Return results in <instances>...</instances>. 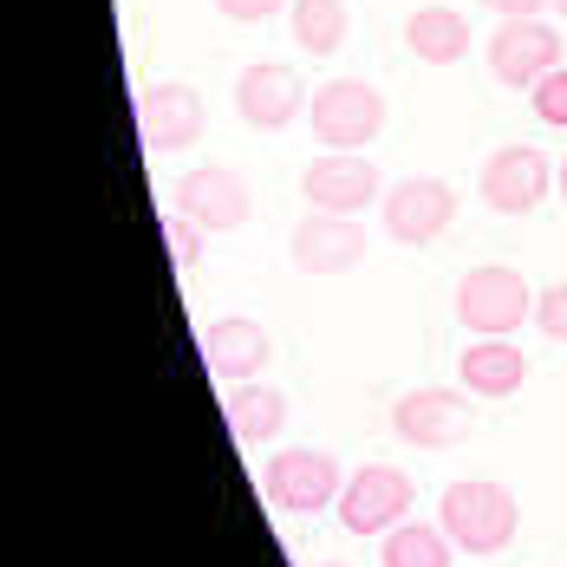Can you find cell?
Segmentation results:
<instances>
[{
	"instance_id": "obj_1",
	"label": "cell",
	"mask_w": 567,
	"mask_h": 567,
	"mask_svg": "<svg viewBox=\"0 0 567 567\" xmlns=\"http://www.w3.org/2000/svg\"><path fill=\"white\" fill-rule=\"evenodd\" d=\"M437 522L456 542V555H503L522 528V503L496 476H456L437 503Z\"/></svg>"
},
{
	"instance_id": "obj_2",
	"label": "cell",
	"mask_w": 567,
	"mask_h": 567,
	"mask_svg": "<svg viewBox=\"0 0 567 567\" xmlns=\"http://www.w3.org/2000/svg\"><path fill=\"white\" fill-rule=\"evenodd\" d=\"M456 320L476 340H509L522 333V320H535V287L509 261H483L456 281Z\"/></svg>"
},
{
	"instance_id": "obj_3",
	"label": "cell",
	"mask_w": 567,
	"mask_h": 567,
	"mask_svg": "<svg viewBox=\"0 0 567 567\" xmlns=\"http://www.w3.org/2000/svg\"><path fill=\"white\" fill-rule=\"evenodd\" d=\"M307 124L320 151H372L385 131V92L365 79H327L307 99Z\"/></svg>"
},
{
	"instance_id": "obj_4",
	"label": "cell",
	"mask_w": 567,
	"mask_h": 567,
	"mask_svg": "<svg viewBox=\"0 0 567 567\" xmlns=\"http://www.w3.org/2000/svg\"><path fill=\"white\" fill-rule=\"evenodd\" d=\"M261 489L281 515H320V509H340V489H346V470L333 451H307V444H287L261 463Z\"/></svg>"
},
{
	"instance_id": "obj_5",
	"label": "cell",
	"mask_w": 567,
	"mask_h": 567,
	"mask_svg": "<svg viewBox=\"0 0 567 567\" xmlns=\"http://www.w3.org/2000/svg\"><path fill=\"white\" fill-rule=\"evenodd\" d=\"M392 431L411 451H456L476 431V404H470V392H451V385H417L392 404Z\"/></svg>"
},
{
	"instance_id": "obj_6",
	"label": "cell",
	"mask_w": 567,
	"mask_h": 567,
	"mask_svg": "<svg viewBox=\"0 0 567 567\" xmlns=\"http://www.w3.org/2000/svg\"><path fill=\"white\" fill-rule=\"evenodd\" d=\"M379 223L398 248H431L444 228L456 223V189L444 176H404V183H385L379 196Z\"/></svg>"
},
{
	"instance_id": "obj_7",
	"label": "cell",
	"mask_w": 567,
	"mask_h": 567,
	"mask_svg": "<svg viewBox=\"0 0 567 567\" xmlns=\"http://www.w3.org/2000/svg\"><path fill=\"white\" fill-rule=\"evenodd\" d=\"M555 171L561 164H548L542 144H503V151H489L476 189H483V203L496 216H535L548 203V189H555Z\"/></svg>"
},
{
	"instance_id": "obj_8",
	"label": "cell",
	"mask_w": 567,
	"mask_h": 567,
	"mask_svg": "<svg viewBox=\"0 0 567 567\" xmlns=\"http://www.w3.org/2000/svg\"><path fill=\"white\" fill-rule=\"evenodd\" d=\"M300 189H307V209L365 216V209L385 196V176L372 164V151H320V157L300 171Z\"/></svg>"
},
{
	"instance_id": "obj_9",
	"label": "cell",
	"mask_w": 567,
	"mask_h": 567,
	"mask_svg": "<svg viewBox=\"0 0 567 567\" xmlns=\"http://www.w3.org/2000/svg\"><path fill=\"white\" fill-rule=\"evenodd\" d=\"M483 65H489V79L496 85H542L555 65H561V27H548L542 13H528V20H503L496 33H489V47H483Z\"/></svg>"
},
{
	"instance_id": "obj_10",
	"label": "cell",
	"mask_w": 567,
	"mask_h": 567,
	"mask_svg": "<svg viewBox=\"0 0 567 567\" xmlns=\"http://www.w3.org/2000/svg\"><path fill=\"white\" fill-rule=\"evenodd\" d=\"M411 476L398 463H359L340 489V522L346 535H392L398 522H411Z\"/></svg>"
},
{
	"instance_id": "obj_11",
	"label": "cell",
	"mask_w": 567,
	"mask_h": 567,
	"mask_svg": "<svg viewBox=\"0 0 567 567\" xmlns=\"http://www.w3.org/2000/svg\"><path fill=\"white\" fill-rule=\"evenodd\" d=\"M203 124H209V105H203V92L189 79H157V85L137 92V131H144V151L151 157L189 151L203 137Z\"/></svg>"
},
{
	"instance_id": "obj_12",
	"label": "cell",
	"mask_w": 567,
	"mask_h": 567,
	"mask_svg": "<svg viewBox=\"0 0 567 567\" xmlns=\"http://www.w3.org/2000/svg\"><path fill=\"white\" fill-rule=\"evenodd\" d=\"M235 112H241L248 131H287L293 117L307 112V85L281 59H248L235 72Z\"/></svg>"
},
{
	"instance_id": "obj_13",
	"label": "cell",
	"mask_w": 567,
	"mask_h": 567,
	"mask_svg": "<svg viewBox=\"0 0 567 567\" xmlns=\"http://www.w3.org/2000/svg\"><path fill=\"white\" fill-rule=\"evenodd\" d=\"M171 209L176 216H189L203 235H228V228H241L248 216H255L248 183H241V171H228V164H203V171L176 176Z\"/></svg>"
},
{
	"instance_id": "obj_14",
	"label": "cell",
	"mask_w": 567,
	"mask_h": 567,
	"mask_svg": "<svg viewBox=\"0 0 567 567\" xmlns=\"http://www.w3.org/2000/svg\"><path fill=\"white\" fill-rule=\"evenodd\" d=\"M287 255L300 275H352L365 261V223L359 216H327V209H307L293 235H287Z\"/></svg>"
},
{
	"instance_id": "obj_15",
	"label": "cell",
	"mask_w": 567,
	"mask_h": 567,
	"mask_svg": "<svg viewBox=\"0 0 567 567\" xmlns=\"http://www.w3.org/2000/svg\"><path fill=\"white\" fill-rule=\"evenodd\" d=\"M203 365L223 385H248V379H261L275 365V333L261 320H248V313H223V320L203 327Z\"/></svg>"
},
{
	"instance_id": "obj_16",
	"label": "cell",
	"mask_w": 567,
	"mask_h": 567,
	"mask_svg": "<svg viewBox=\"0 0 567 567\" xmlns=\"http://www.w3.org/2000/svg\"><path fill=\"white\" fill-rule=\"evenodd\" d=\"M456 379L470 398H515L528 385V359L515 340H470L456 359Z\"/></svg>"
},
{
	"instance_id": "obj_17",
	"label": "cell",
	"mask_w": 567,
	"mask_h": 567,
	"mask_svg": "<svg viewBox=\"0 0 567 567\" xmlns=\"http://www.w3.org/2000/svg\"><path fill=\"white\" fill-rule=\"evenodd\" d=\"M223 417H228V431H235V444H275V437L287 431V392H275L268 379L228 385Z\"/></svg>"
},
{
	"instance_id": "obj_18",
	"label": "cell",
	"mask_w": 567,
	"mask_h": 567,
	"mask_svg": "<svg viewBox=\"0 0 567 567\" xmlns=\"http://www.w3.org/2000/svg\"><path fill=\"white\" fill-rule=\"evenodd\" d=\"M404 47L424 65H456V59L470 53V20L456 7H444V0H431V7H417L404 20Z\"/></svg>"
},
{
	"instance_id": "obj_19",
	"label": "cell",
	"mask_w": 567,
	"mask_h": 567,
	"mask_svg": "<svg viewBox=\"0 0 567 567\" xmlns=\"http://www.w3.org/2000/svg\"><path fill=\"white\" fill-rule=\"evenodd\" d=\"M287 33L307 59H333L346 47V0H293L287 7Z\"/></svg>"
},
{
	"instance_id": "obj_20",
	"label": "cell",
	"mask_w": 567,
	"mask_h": 567,
	"mask_svg": "<svg viewBox=\"0 0 567 567\" xmlns=\"http://www.w3.org/2000/svg\"><path fill=\"white\" fill-rule=\"evenodd\" d=\"M379 561L385 567H451L456 542L444 535V522H398L392 535H379Z\"/></svg>"
},
{
	"instance_id": "obj_21",
	"label": "cell",
	"mask_w": 567,
	"mask_h": 567,
	"mask_svg": "<svg viewBox=\"0 0 567 567\" xmlns=\"http://www.w3.org/2000/svg\"><path fill=\"white\" fill-rule=\"evenodd\" d=\"M528 105H535V117H542V124L567 131V65H555L542 85H528Z\"/></svg>"
},
{
	"instance_id": "obj_22",
	"label": "cell",
	"mask_w": 567,
	"mask_h": 567,
	"mask_svg": "<svg viewBox=\"0 0 567 567\" xmlns=\"http://www.w3.org/2000/svg\"><path fill=\"white\" fill-rule=\"evenodd\" d=\"M164 241H171V261H176V275H189L196 268V255H203V228L189 223V216H164Z\"/></svg>"
},
{
	"instance_id": "obj_23",
	"label": "cell",
	"mask_w": 567,
	"mask_h": 567,
	"mask_svg": "<svg viewBox=\"0 0 567 567\" xmlns=\"http://www.w3.org/2000/svg\"><path fill=\"white\" fill-rule=\"evenodd\" d=\"M535 327H542L555 346H567V281H555V287L535 293Z\"/></svg>"
},
{
	"instance_id": "obj_24",
	"label": "cell",
	"mask_w": 567,
	"mask_h": 567,
	"mask_svg": "<svg viewBox=\"0 0 567 567\" xmlns=\"http://www.w3.org/2000/svg\"><path fill=\"white\" fill-rule=\"evenodd\" d=\"M287 7H293V0H216V13L235 20V27H261V20H275Z\"/></svg>"
},
{
	"instance_id": "obj_25",
	"label": "cell",
	"mask_w": 567,
	"mask_h": 567,
	"mask_svg": "<svg viewBox=\"0 0 567 567\" xmlns=\"http://www.w3.org/2000/svg\"><path fill=\"white\" fill-rule=\"evenodd\" d=\"M496 20H528V13H542V7H555V0H483Z\"/></svg>"
},
{
	"instance_id": "obj_26",
	"label": "cell",
	"mask_w": 567,
	"mask_h": 567,
	"mask_svg": "<svg viewBox=\"0 0 567 567\" xmlns=\"http://www.w3.org/2000/svg\"><path fill=\"white\" fill-rule=\"evenodd\" d=\"M555 196L567 203V157H561V171H555Z\"/></svg>"
},
{
	"instance_id": "obj_27",
	"label": "cell",
	"mask_w": 567,
	"mask_h": 567,
	"mask_svg": "<svg viewBox=\"0 0 567 567\" xmlns=\"http://www.w3.org/2000/svg\"><path fill=\"white\" fill-rule=\"evenodd\" d=\"M555 13H561V20H567V0H555Z\"/></svg>"
},
{
	"instance_id": "obj_28",
	"label": "cell",
	"mask_w": 567,
	"mask_h": 567,
	"mask_svg": "<svg viewBox=\"0 0 567 567\" xmlns=\"http://www.w3.org/2000/svg\"><path fill=\"white\" fill-rule=\"evenodd\" d=\"M320 567H346V561H320Z\"/></svg>"
}]
</instances>
